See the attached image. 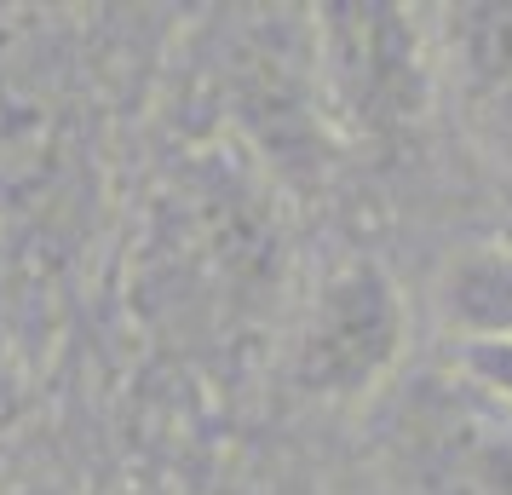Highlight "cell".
Returning <instances> with one entry per match:
<instances>
[{
	"mask_svg": "<svg viewBox=\"0 0 512 495\" xmlns=\"http://www.w3.org/2000/svg\"><path fill=\"white\" fill-rule=\"evenodd\" d=\"M403 346H409V311L392 271L357 254L317 283L288 346V375L317 403H357L374 386H386Z\"/></svg>",
	"mask_w": 512,
	"mask_h": 495,
	"instance_id": "obj_4",
	"label": "cell"
},
{
	"mask_svg": "<svg viewBox=\"0 0 512 495\" xmlns=\"http://www.w3.org/2000/svg\"><path fill=\"white\" fill-rule=\"evenodd\" d=\"M478 490L512 495V444H489L484 455H478Z\"/></svg>",
	"mask_w": 512,
	"mask_h": 495,
	"instance_id": "obj_8",
	"label": "cell"
},
{
	"mask_svg": "<svg viewBox=\"0 0 512 495\" xmlns=\"http://www.w3.org/2000/svg\"><path fill=\"white\" fill-rule=\"evenodd\" d=\"M432 41H438V75L466 110L478 121L512 127V0L443 6Z\"/></svg>",
	"mask_w": 512,
	"mask_h": 495,
	"instance_id": "obj_5",
	"label": "cell"
},
{
	"mask_svg": "<svg viewBox=\"0 0 512 495\" xmlns=\"http://www.w3.org/2000/svg\"><path fill=\"white\" fill-rule=\"evenodd\" d=\"M311 64L340 144H397L432 116L443 75L432 24L386 0L311 6Z\"/></svg>",
	"mask_w": 512,
	"mask_h": 495,
	"instance_id": "obj_2",
	"label": "cell"
},
{
	"mask_svg": "<svg viewBox=\"0 0 512 495\" xmlns=\"http://www.w3.org/2000/svg\"><path fill=\"white\" fill-rule=\"evenodd\" d=\"M277 265L282 225L271 208V173L242 150L190 156L156 231L162 300L179 294L213 317H248L277 288Z\"/></svg>",
	"mask_w": 512,
	"mask_h": 495,
	"instance_id": "obj_1",
	"label": "cell"
},
{
	"mask_svg": "<svg viewBox=\"0 0 512 495\" xmlns=\"http://www.w3.org/2000/svg\"><path fill=\"white\" fill-rule=\"evenodd\" d=\"M438 317L455 346H512V236L461 248L443 265Z\"/></svg>",
	"mask_w": 512,
	"mask_h": 495,
	"instance_id": "obj_6",
	"label": "cell"
},
{
	"mask_svg": "<svg viewBox=\"0 0 512 495\" xmlns=\"http://www.w3.org/2000/svg\"><path fill=\"white\" fill-rule=\"evenodd\" d=\"M219 104L236 150L271 179H323V156L340 139L317 93L311 12H254V24H236L219 58Z\"/></svg>",
	"mask_w": 512,
	"mask_h": 495,
	"instance_id": "obj_3",
	"label": "cell"
},
{
	"mask_svg": "<svg viewBox=\"0 0 512 495\" xmlns=\"http://www.w3.org/2000/svg\"><path fill=\"white\" fill-rule=\"evenodd\" d=\"M24 398H29V392H24V375H18V363L0 352V432H6V426L24 415Z\"/></svg>",
	"mask_w": 512,
	"mask_h": 495,
	"instance_id": "obj_9",
	"label": "cell"
},
{
	"mask_svg": "<svg viewBox=\"0 0 512 495\" xmlns=\"http://www.w3.org/2000/svg\"><path fill=\"white\" fill-rule=\"evenodd\" d=\"M455 369L466 386H478L512 409V346H455Z\"/></svg>",
	"mask_w": 512,
	"mask_h": 495,
	"instance_id": "obj_7",
	"label": "cell"
}]
</instances>
